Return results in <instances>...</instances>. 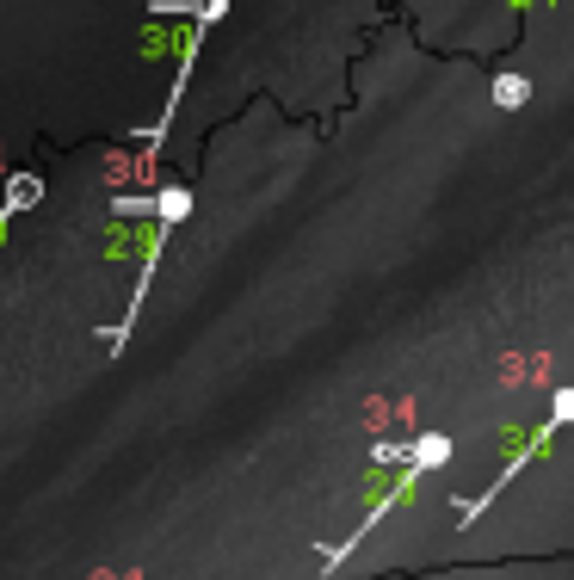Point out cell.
<instances>
[{
  "label": "cell",
  "mask_w": 574,
  "mask_h": 580,
  "mask_svg": "<svg viewBox=\"0 0 574 580\" xmlns=\"http://www.w3.org/2000/svg\"><path fill=\"white\" fill-rule=\"evenodd\" d=\"M562 426H574V389H556V414L544 420V432H537V439H531V445H525V451H519L513 463H507V469H500V476H494V488H488V494H476V500H463V513H457V525H476V519H482V506H494V494L507 488V482L519 476V469H525V463H531L537 451H550V439H556Z\"/></svg>",
  "instance_id": "6da1fadb"
},
{
  "label": "cell",
  "mask_w": 574,
  "mask_h": 580,
  "mask_svg": "<svg viewBox=\"0 0 574 580\" xmlns=\"http://www.w3.org/2000/svg\"><path fill=\"white\" fill-rule=\"evenodd\" d=\"M408 457H414L420 469H439V463L451 457V439H445V432H420V439L408 445Z\"/></svg>",
  "instance_id": "7a4b0ae2"
},
{
  "label": "cell",
  "mask_w": 574,
  "mask_h": 580,
  "mask_svg": "<svg viewBox=\"0 0 574 580\" xmlns=\"http://www.w3.org/2000/svg\"><path fill=\"white\" fill-rule=\"evenodd\" d=\"M494 99L507 105V112H519V105L531 99V81H525V75H500V81H494Z\"/></svg>",
  "instance_id": "3957f363"
}]
</instances>
